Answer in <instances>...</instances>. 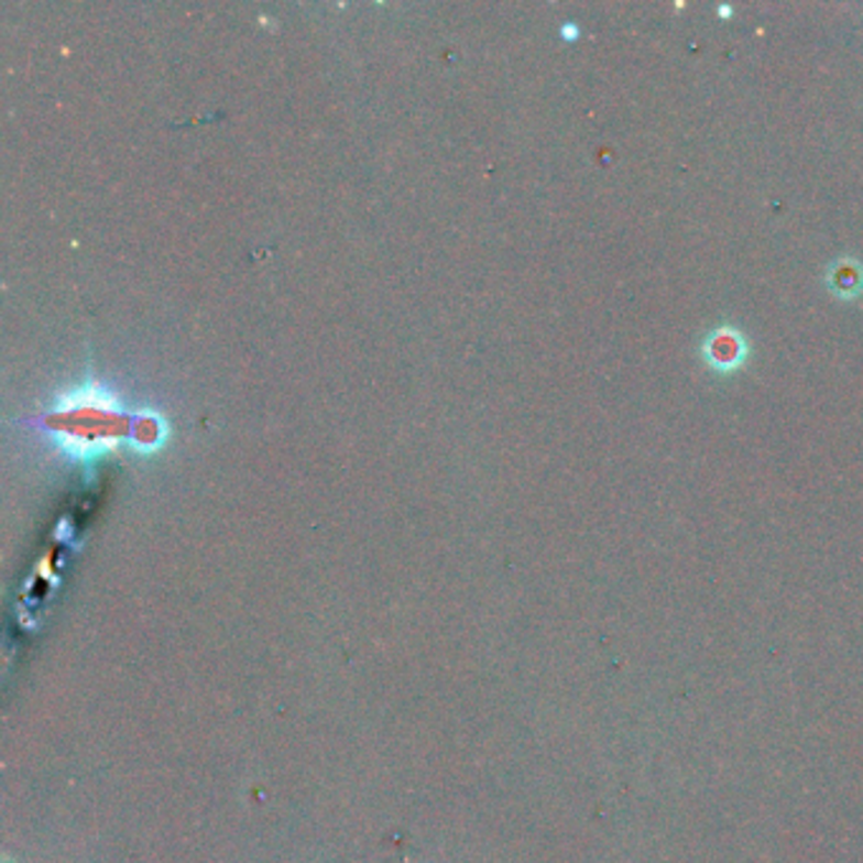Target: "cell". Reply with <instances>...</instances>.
I'll list each match as a JSON object with an SVG mask.
<instances>
[{"label":"cell","instance_id":"obj_1","mask_svg":"<svg viewBox=\"0 0 863 863\" xmlns=\"http://www.w3.org/2000/svg\"><path fill=\"white\" fill-rule=\"evenodd\" d=\"M699 354L709 370L719 372V375H730V372L740 370L747 362L750 340L744 337L742 329L719 325L704 335V340L699 345Z\"/></svg>","mask_w":863,"mask_h":863},{"label":"cell","instance_id":"obj_2","mask_svg":"<svg viewBox=\"0 0 863 863\" xmlns=\"http://www.w3.org/2000/svg\"><path fill=\"white\" fill-rule=\"evenodd\" d=\"M826 286L835 299L856 302L863 294V264L851 256L835 259L833 264L826 269Z\"/></svg>","mask_w":863,"mask_h":863}]
</instances>
